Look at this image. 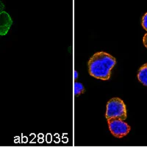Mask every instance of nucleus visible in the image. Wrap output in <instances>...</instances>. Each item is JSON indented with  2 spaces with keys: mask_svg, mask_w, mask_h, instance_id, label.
Wrapping results in <instances>:
<instances>
[{
  "mask_svg": "<svg viewBox=\"0 0 147 147\" xmlns=\"http://www.w3.org/2000/svg\"><path fill=\"white\" fill-rule=\"evenodd\" d=\"M74 94H75L76 96L81 95V94H83L84 91H85L84 85H82L81 82H74Z\"/></svg>",
  "mask_w": 147,
  "mask_h": 147,
  "instance_id": "6",
  "label": "nucleus"
},
{
  "mask_svg": "<svg viewBox=\"0 0 147 147\" xmlns=\"http://www.w3.org/2000/svg\"><path fill=\"white\" fill-rule=\"evenodd\" d=\"M105 117L107 120L112 119L126 120L127 111L124 101L119 97H115L109 100L106 107Z\"/></svg>",
  "mask_w": 147,
  "mask_h": 147,
  "instance_id": "2",
  "label": "nucleus"
},
{
  "mask_svg": "<svg viewBox=\"0 0 147 147\" xmlns=\"http://www.w3.org/2000/svg\"><path fill=\"white\" fill-rule=\"evenodd\" d=\"M13 21L7 13L3 11L0 13V35H5L8 32Z\"/></svg>",
  "mask_w": 147,
  "mask_h": 147,
  "instance_id": "4",
  "label": "nucleus"
},
{
  "mask_svg": "<svg viewBox=\"0 0 147 147\" xmlns=\"http://www.w3.org/2000/svg\"><path fill=\"white\" fill-rule=\"evenodd\" d=\"M4 10H5V5H4L3 2L0 0V13H2V12L4 11Z\"/></svg>",
  "mask_w": 147,
  "mask_h": 147,
  "instance_id": "9",
  "label": "nucleus"
},
{
  "mask_svg": "<svg viewBox=\"0 0 147 147\" xmlns=\"http://www.w3.org/2000/svg\"><path fill=\"white\" fill-rule=\"evenodd\" d=\"M143 43H144V45L146 48H147V33L145 34L143 38Z\"/></svg>",
  "mask_w": 147,
  "mask_h": 147,
  "instance_id": "8",
  "label": "nucleus"
},
{
  "mask_svg": "<svg viewBox=\"0 0 147 147\" xmlns=\"http://www.w3.org/2000/svg\"><path fill=\"white\" fill-rule=\"evenodd\" d=\"M143 28L147 31V13L144 14V16L142 18V22H141Z\"/></svg>",
  "mask_w": 147,
  "mask_h": 147,
  "instance_id": "7",
  "label": "nucleus"
},
{
  "mask_svg": "<svg viewBox=\"0 0 147 147\" xmlns=\"http://www.w3.org/2000/svg\"><path fill=\"white\" fill-rule=\"evenodd\" d=\"M74 80H77V78H78V72L77 71H74Z\"/></svg>",
  "mask_w": 147,
  "mask_h": 147,
  "instance_id": "10",
  "label": "nucleus"
},
{
  "mask_svg": "<svg viewBox=\"0 0 147 147\" xmlns=\"http://www.w3.org/2000/svg\"><path fill=\"white\" fill-rule=\"evenodd\" d=\"M138 79L143 85L147 86V63L143 65L138 70Z\"/></svg>",
  "mask_w": 147,
  "mask_h": 147,
  "instance_id": "5",
  "label": "nucleus"
},
{
  "mask_svg": "<svg viewBox=\"0 0 147 147\" xmlns=\"http://www.w3.org/2000/svg\"><path fill=\"white\" fill-rule=\"evenodd\" d=\"M107 124L111 134L118 138L125 137L130 132V126L121 119H108Z\"/></svg>",
  "mask_w": 147,
  "mask_h": 147,
  "instance_id": "3",
  "label": "nucleus"
},
{
  "mask_svg": "<svg viewBox=\"0 0 147 147\" xmlns=\"http://www.w3.org/2000/svg\"><path fill=\"white\" fill-rule=\"evenodd\" d=\"M116 63L114 57L105 52L94 54L88 61V71L90 75L102 80H108L111 77V71Z\"/></svg>",
  "mask_w": 147,
  "mask_h": 147,
  "instance_id": "1",
  "label": "nucleus"
}]
</instances>
